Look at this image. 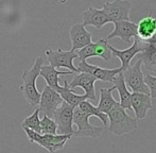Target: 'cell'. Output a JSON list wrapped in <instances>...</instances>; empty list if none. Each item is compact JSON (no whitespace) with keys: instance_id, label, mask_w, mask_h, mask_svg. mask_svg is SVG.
Wrapping results in <instances>:
<instances>
[{"instance_id":"cell-26","label":"cell","mask_w":156,"mask_h":153,"mask_svg":"<svg viewBox=\"0 0 156 153\" xmlns=\"http://www.w3.org/2000/svg\"><path fill=\"white\" fill-rule=\"evenodd\" d=\"M58 126L56 123L51 117L43 116L41 119V134H56Z\"/></svg>"},{"instance_id":"cell-27","label":"cell","mask_w":156,"mask_h":153,"mask_svg":"<svg viewBox=\"0 0 156 153\" xmlns=\"http://www.w3.org/2000/svg\"><path fill=\"white\" fill-rule=\"evenodd\" d=\"M144 83L150 91V97L152 99H156V76H152L150 73L144 75Z\"/></svg>"},{"instance_id":"cell-18","label":"cell","mask_w":156,"mask_h":153,"mask_svg":"<svg viewBox=\"0 0 156 153\" xmlns=\"http://www.w3.org/2000/svg\"><path fill=\"white\" fill-rule=\"evenodd\" d=\"M156 33V17L152 14L140 19L137 25V36L142 41H148Z\"/></svg>"},{"instance_id":"cell-6","label":"cell","mask_w":156,"mask_h":153,"mask_svg":"<svg viewBox=\"0 0 156 153\" xmlns=\"http://www.w3.org/2000/svg\"><path fill=\"white\" fill-rule=\"evenodd\" d=\"M45 54L49 61L50 65L53 66L54 68L64 67V68L69 69L72 73H79L78 68L73 65V61L78 59L76 51H72V50L64 51L61 48H58V50H46Z\"/></svg>"},{"instance_id":"cell-12","label":"cell","mask_w":156,"mask_h":153,"mask_svg":"<svg viewBox=\"0 0 156 153\" xmlns=\"http://www.w3.org/2000/svg\"><path fill=\"white\" fill-rule=\"evenodd\" d=\"M78 71L79 73H87L89 75L94 76L97 80L103 81V82H113V79L116 75L121 73V69L119 68H102V67L91 65L87 63L86 61H80L78 65Z\"/></svg>"},{"instance_id":"cell-8","label":"cell","mask_w":156,"mask_h":153,"mask_svg":"<svg viewBox=\"0 0 156 153\" xmlns=\"http://www.w3.org/2000/svg\"><path fill=\"white\" fill-rule=\"evenodd\" d=\"M108 45L106 39H99L96 43H90L78 50V59L80 61H86L89 58L98 56L104 61H109L112 59V51L109 50Z\"/></svg>"},{"instance_id":"cell-9","label":"cell","mask_w":156,"mask_h":153,"mask_svg":"<svg viewBox=\"0 0 156 153\" xmlns=\"http://www.w3.org/2000/svg\"><path fill=\"white\" fill-rule=\"evenodd\" d=\"M132 4L127 0H114L103 3L102 9L108 15L111 23L121 20H129V12Z\"/></svg>"},{"instance_id":"cell-7","label":"cell","mask_w":156,"mask_h":153,"mask_svg":"<svg viewBox=\"0 0 156 153\" xmlns=\"http://www.w3.org/2000/svg\"><path fill=\"white\" fill-rule=\"evenodd\" d=\"M73 110L74 108L63 101L53 113L52 119L55 121L58 134H69L73 136Z\"/></svg>"},{"instance_id":"cell-19","label":"cell","mask_w":156,"mask_h":153,"mask_svg":"<svg viewBox=\"0 0 156 153\" xmlns=\"http://www.w3.org/2000/svg\"><path fill=\"white\" fill-rule=\"evenodd\" d=\"M113 86L115 87V89H117L118 93H119V97H120V102L119 104L124 109V110H129L132 111V106H131V91H129L126 84L124 82V78H123V73H119L118 75H116L113 79Z\"/></svg>"},{"instance_id":"cell-20","label":"cell","mask_w":156,"mask_h":153,"mask_svg":"<svg viewBox=\"0 0 156 153\" xmlns=\"http://www.w3.org/2000/svg\"><path fill=\"white\" fill-rule=\"evenodd\" d=\"M72 71H60L56 70V68H54L51 65H43L41 67V71H39V76H41L47 82V85L49 87H51L52 89L56 91L60 87L58 81H60V76H67V75H72Z\"/></svg>"},{"instance_id":"cell-5","label":"cell","mask_w":156,"mask_h":153,"mask_svg":"<svg viewBox=\"0 0 156 153\" xmlns=\"http://www.w3.org/2000/svg\"><path fill=\"white\" fill-rule=\"evenodd\" d=\"M73 123L76 126V131L73 132V135L76 137H90L98 138L101 136L103 131L102 126H94L89 122V116L79 109V106L73 110Z\"/></svg>"},{"instance_id":"cell-24","label":"cell","mask_w":156,"mask_h":153,"mask_svg":"<svg viewBox=\"0 0 156 153\" xmlns=\"http://www.w3.org/2000/svg\"><path fill=\"white\" fill-rule=\"evenodd\" d=\"M79 109H80L82 112H84L86 115H88L89 117L94 116V117L99 118V119L102 121V123L104 124L105 126H107V121H108V117H107V115L101 112V111L99 110L97 106L93 105L90 102L84 100V101H82L80 104H79Z\"/></svg>"},{"instance_id":"cell-2","label":"cell","mask_w":156,"mask_h":153,"mask_svg":"<svg viewBox=\"0 0 156 153\" xmlns=\"http://www.w3.org/2000/svg\"><path fill=\"white\" fill-rule=\"evenodd\" d=\"M44 65L43 58L38 56L35 60L34 64L28 70H25L23 73V85L18 87L19 91L23 93V98L27 100V102L30 104V106L38 105L39 99H41V93L38 91L36 87V80L39 76L41 67Z\"/></svg>"},{"instance_id":"cell-3","label":"cell","mask_w":156,"mask_h":153,"mask_svg":"<svg viewBox=\"0 0 156 153\" xmlns=\"http://www.w3.org/2000/svg\"><path fill=\"white\" fill-rule=\"evenodd\" d=\"M23 129L31 143L37 144L50 153H55L58 150H62L67 141H69L72 136L69 134H41L31 129Z\"/></svg>"},{"instance_id":"cell-10","label":"cell","mask_w":156,"mask_h":153,"mask_svg":"<svg viewBox=\"0 0 156 153\" xmlns=\"http://www.w3.org/2000/svg\"><path fill=\"white\" fill-rule=\"evenodd\" d=\"M63 99L58 91L52 89L48 85L44 87L43 91L41 94V99H39V110L43 112V114L48 117L53 116V113L58 106L62 104Z\"/></svg>"},{"instance_id":"cell-16","label":"cell","mask_w":156,"mask_h":153,"mask_svg":"<svg viewBox=\"0 0 156 153\" xmlns=\"http://www.w3.org/2000/svg\"><path fill=\"white\" fill-rule=\"evenodd\" d=\"M137 36V25L129 20H121L114 23V31L107 36V39L119 37L125 44L131 43V39Z\"/></svg>"},{"instance_id":"cell-1","label":"cell","mask_w":156,"mask_h":153,"mask_svg":"<svg viewBox=\"0 0 156 153\" xmlns=\"http://www.w3.org/2000/svg\"><path fill=\"white\" fill-rule=\"evenodd\" d=\"M106 115L109 121L107 130L117 136L131 133L137 129V119L127 114L126 110L120 105L119 102H117Z\"/></svg>"},{"instance_id":"cell-25","label":"cell","mask_w":156,"mask_h":153,"mask_svg":"<svg viewBox=\"0 0 156 153\" xmlns=\"http://www.w3.org/2000/svg\"><path fill=\"white\" fill-rule=\"evenodd\" d=\"M39 113H41V110L36 109L32 113V115L26 117L25 120L21 122V128H28L37 133H41V118H39Z\"/></svg>"},{"instance_id":"cell-14","label":"cell","mask_w":156,"mask_h":153,"mask_svg":"<svg viewBox=\"0 0 156 153\" xmlns=\"http://www.w3.org/2000/svg\"><path fill=\"white\" fill-rule=\"evenodd\" d=\"M131 106L136 119L141 120L146 118L148 112L152 109V98L148 94L133 93L131 95Z\"/></svg>"},{"instance_id":"cell-21","label":"cell","mask_w":156,"mask_h":153,"mask_svg":"<svg viewBox=\"0 0 156 153\" xmlns=\"http://www.w3.org/2000/svg\"><path fill=\"white\" fill-rule=\"evenodd\" d=\"M144 43V49L140 52L139 59L141 60L144 68L148 71L156 73V44Z\"/></svg>"},{"instance_id":"cell-28","label":"cell","mask_w":156,"mask_h":153,"mask_svg":"<svg viewBox=\"0 0 156 153\" xmlns=\"http://www.w3.org/2000/svg\"><path fill=\"white\" fill-rule=\"evenodd\" d=\"M58 1L60 2V3H63L64 4V3H67V2L69 1V0H58Z\"/></svg>"},{"instance_id":"cell-17","label":"cell","mask_w":156,"mask_h":153,"mask_svg":"<svg viewBox=\"0 0 156 153\" xmlns=\"http://www.w3.org/2000/svg\"><path fill=\"white\" fill-rule=\"evenodd\" d=\"M82 18L84 27L86 26H93L97 30H100L104 27L106 23H111L108 15L105 13L103 9L99 10L96 8H89L82 13Z\"/></svg>"},{"instance_id":"cell-4","label":"cell","mask_w":156,"mask_h":153,"mask_svg":"<svg viewBox=\"0 0 156 153\" xmlns=\"http://www.w3.org/2000/svg\"><path fill=\"white\" fill-rule=\"evenodd\" d=\"M141 60L138 59L133 66H129L125 70L122 71L124 82L133 93H142L150 95L148 86L144 83V75L141 70Z\"/></svg>"},{"instance_id":"cell-15","label":"cell","mask_w":156,"mask_h":153,"mask_svg":"<svg viewBox=\"0 0 156 153\" xmlns=\"http://www.w3.org/2000/svg\"><path fill=\"white\" fill-rule=\"evenodd\" d=\"M69 37L71 41L72 47L70 50L76 51V50L82 49L83 47L93 43L91 33L87 31L86 28L82 23H76L69 30Z\"/></svg>"},{"instance_id":"cell-23","label":"cell","mask_w":156,"mask_h":153,"mask_svg":"<svg viewBox=\"0 0 156 153\" xmlns=\"http://www.w3.org/2000/svg\"><path fill=\"white\" fill-rule=\"evenodd\" d=\"M114 89H115L114 86L100 89V100H99V104L97 108L104 114H107L112 110V108L117 103V101L113 97Z\"/></svg>"},{"instance_id":"cell-11","label":"cell","mask_w":156,"mask_h":153,"mask_svg":"<svg viewBox=\"0 0 156 153\" xmlns=\"http://www.w3.org/2000/svg\"><path fill=\"white\" fill-rule=\"evenodd\" d=\"M108 48L112 51V55L117 56L120 60V62H121L120 69L123 71L129 66L131 61L133 60L138 53H140V52L142 51V49H144V43L138 37H134L133 45L129 46V48H126V49H124V50H118V49H116L115 47H113L112 45H108Z\"/></svg>"},{"instance_id":"cell-22","label":"cell","mask_w":156,"mask_h":153,"mask_svg":"<svg viewBox=\"0 0 156 153\" xmlns=\"http://www.w3.org/2000/svg\"><path fill=\"white\" fill-rule=\"evenodd\" d=\"M55 91L60 94L63 101L71 105L72 108H76L81 102L87 99L86 95H79L76 91H73V89H70L67 81H64V86H60Z\"/></svg>"},{"instance_id":"cell-13","label":"cell","mask_w":156,"mask_h":153,"mask_svg":"<svg viewBox=\"0 0 156 153\" xmlns=\"http://www.w3.org/2000/svg\"><path fill=\"white\" fill-rule=\"evenodd\" d=\"M97 79L94 76L89 75L87 73H78L73 76L72 81L68 83V86L70 89H74L76 87H81L84 89L85 95L87 99H90L91 101H96V89H94V83Z\"/></svg>"}]
</instances>
